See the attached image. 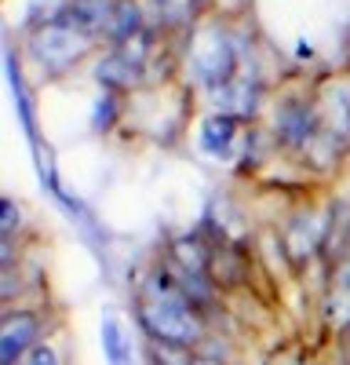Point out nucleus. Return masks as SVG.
Segmentation results:
<instances>
[{
	"label": "nucleus",
	"mask_w": 350,
	"mask_h": 365,
	"mask_svg": "<svg viewBox=\"0 0 350 365\" xmlns=\"http://www.w3.org/2000/svg\"><path fill=\"white\" fill-rule=\"evenodd\" d=\"M37 318L29 311H11L4 314V329H0V358L4 365H15L22 351H33L37 344Z\"/></svg>",
	"instance_id": "20e7f679"
},
{
	"label": "nucleus",
	"mask_w": 350,
	"mask_h": 365,
	"mask_svg": "<svg viewBox=\"0 0 350 365\" xmlns=\"http://www.w3.org/2000/svg\"><path fill=\"white\" fill-rule=\"evenodd\" d=\"M102 351H106L110 365H135V351H132V340H128V329L121 325L117 314L102 318Z\"/></svg>",
	"instance_id": "0eeeda50"
},
{
	"label": "nucleus",
	"mask_w": 350,
	"mask_h": 365,
	"mask_svg": "<svg viewBox=\"0 0 350 365\" xmlns=\"http://www.w3.org/2000/svg\"><path fill=\"white\" fill-rule=\"evenodd\" d=\"M26 365H58V354L51 351V347H33V351H29V361Z\"/></svg>",
	"instance_id": "9b49d317"
},
{
	"label": "nucleus",
	"mask_w": 350,
	"mask_h": 365,
	"mask_svg": "<svg viewBox=\"0 0 350 365\" xmlns=\"http://www.w3.org/2000/svg\"><path fill=\"white\" fill-rule=\"evenodd\" d=\"M190 365H219V361H190Z\"/></svg>",
	"instance_id": "4468645a"
},
{
	"label": "nucleus",
	"mask_w": 350,
	"mask_h": 365,
	"mask_svg": "<svg viewBox=\"0 0 350 365\" xmlns=\"http://www.w3.org/2000/svg\"><path fill=\"white\" fill-rule=\"evenodd\" d=\"M113 106H117V103H113V96H102V99H99V117H95V128H106V113L113 117Z\"/></svg>",
	"instance_id": "ddd939ff"
},
{
	"label": "nucleus",
	"mask_w": 350,
	"mask_h": 365,
	"mask_svg": "<svg viewBox=\"0 0 350 365\" xmlns=\"http://www.w3.org/2000/svg\"><path fill=\"white\" fill-rule=\"evenodd\" d=\"M193 4H197V0H157L161 22H164V26H183V22H190Z\"/></svg>",
	"instance_id": "9d476101"
},
{
	"label": "nucleus",
	"mask_w": 350,
	"mask_h": 365,
	"mask_svg": "<svg viewBox=\"0 0 350 365\" xmlns=\"http://www.w3.org/2000/svg\"><path fill=\"white\" fill-rule=\"evenodd\" d=\"M139 77H142V73H139L132 63H124L121 55H113V51L99 63V81H102L106 88H135Z\"/></svg>",
	"instance_id": "1a4fd4ad"
},
{
	"label": "nucleus",
	"mask_w": 350,
	"mask_h": 365,
	"mask_svg": "<svg viewBox=\"0 0 350 365\" xmlns=\"http://www.w3.org/2000/svg\"><path fill=\"white\" fill-rule=\"evenodd\" d=\"M135 311L142 329L157 344L168 347H190L201 336V314L193 296L171 278V274H154L135 296Z\"/></svg>",
	"instance_id": "f257e3e1"
},
{
	"label": "nucleus",
	"mask_w": 350,
	"mask_h": 365,
	"mask_svg": "<svg viewBox=\"0 0 350 365\" xmlns=\"http://www.w3.org/2000/svg\"><path fill=\"white\" fill-rule=\"evenodd\" d=\"M95 44V37L88 34V29L63 8L51 22H44V26H37L33 29V37H29V48H33V58L44 66V70H51V73H63V70H70L77 58Z\"/></svg>",
	"instance_id": "f03ea898"
},
{
	"label": "nucleus",
	"mask_w": 350,
	"mask_h": 365,
	"mask_svg": "<svg viewBox=\"0 0 350 365\" xmlns=\"http://www.w3.org/2000/svg\"><path fill=\"white\" fill-rule=\"evenodd\" d=\"M233 135H238V117H230V113H212L201 125V146L208 150L212 158H226L230 154Z\"/></svg>",
	"instance_id": "423d86ee"
},
{
	"label": "nucleus",
	"mask_w": 350,
	"mask_h": 365,
	"mask_svg": "<svg viewBox=\"0 0 350 365\" xmlns=\"http://www.w3.org/2000/svg\"><path fill=\"white\" fill-rule=\"evenodd\" d=\"M310 132H314V113L307 106H299V103L281 106V113H277V135H281V143L299 146V143L310 139Z\"/></svg>",
	"instance_id": "6e6552de"
},
{
	"label": "nucleus",
	"mask_w": 350,
	"mask_h": 365,
	"mask_svg": "<svg viewBox=\"0 0 350 365\" xmlns=\"http://www.w3.org/2000/svg\"><path fill=\"white\" fill-rule=\"evenodd\" d=\"M212 96H216V103L223 106V113H230V117H248V113H255V103H259V81H252V77H245V73H233L226 84L212 88Z\"/></svg>",
	"instance_id": "39448f33"
},
{
	"label": "nucleus",
	"mask_w": 350,
	"mask_h": 365,
	"mask_svg": "<svg viewBox=\"0 0 350 365\" xmlns=\"http://www.w3.org/2000/svg\"><path fill=\"white\" fill-rule=\"evenodd\" d=\"M190 63H193V73L208 88L226 84L233 73H238V48H233V37L219 26H204L193 37Z\"/></svg>",
	"instance_id": "7ed1b4c3"
},
{
	"label": "nucleus",
	"mask_w": 350,
	"mask_h": 365,
	"mask_svg": "<svg viewBox=\"0 0 350 365\" xmlns=\"http://www.w3.org/2000/svg\"><path fill=\"white\" fill-rule=\"evenodd\" d=\"M15 227H18V212H15L11 201H4V241L15 234Z\"/></svg>",
	"instance_id": "f8f14e48"
}]
</instances>
